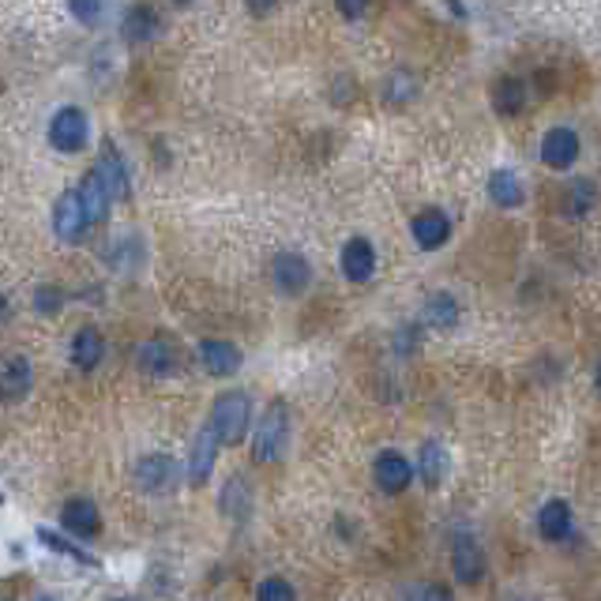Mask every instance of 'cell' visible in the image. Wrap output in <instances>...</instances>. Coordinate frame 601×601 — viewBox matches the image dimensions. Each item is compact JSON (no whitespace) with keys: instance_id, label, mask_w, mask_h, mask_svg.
<instances>
[{"instance_id":"27","label":"cell","mask_w":601,"mask_h":601,"mask_svg":"<svg viewBox=\"0 0 601 601\" xmlns=\"http://www.w3.org/2000/svg\"><path fill=\"white\" fill-rule=\"evenodd\" d=\"M79 200H83V211H87V222L91 226H98V222H106L109 215V192L102 188V181L94 177V173H87L83 177V185H79Z\"/></svg>"},{"instance_id":"22","label":"cell","mask_w":601,"mask_h":601,"mask_svg":"<svg viewBox=\"0 0 601 601\" xmlns=\"http://www.w3.org/2000/svg\"><path fill=\"white\" fill-rule=\"evenodd\" d=\"M136 365L147 376H170L173 365H177V350L166 339H151L136 350Z\"/></svg>"},{"instance_id":"36","label":"cell","mask_w":601,"mask_h":601,"mask_svg":"<svg viewBox=\"0 0 601 601\" xmlns=\"http://www.w3.org/2000/svg\"><path fill=\"white\" fill-rule=\"evenodd\" d=\"M4 316H8V301H4V297H0V320H4Z\"/></svg>"},{"instance_id":"18","label":"cell","mask_w":601,"mask_h":601,"mask_svg":"<svg viewBox=\"0 0 601 601\" xmlns=\"http://www.w3.org/2000/svg\"><path fill=\"white\" fill-rule=\"evenodd\" d=\"M447 470H451V455L444 451V444H440V440L421 444V451H417V478L425 481L429 489H440Z\"/></svg>"},{"instance_id":"14","label":"cell","mask_w":601,"mask_h":601,"mask_svg":"<svg viewBox=\"0 0 601 601\" xmlns=\"http://www.w3.org/2000/svg\"><path fill=\"white\" fill-rule=\"evenodd\" d=\"M61 523H64V530H72L76 538L91 541V538H98V530H102V515L94 508V500H87V496H72L61 511Z\"/></svg>"},{"instance_id":"3","label":"cell","mask_w":601,"mask_h":601,"mask_svg":"<svg viewBox=\"0 0 601 601\" xmlns=\"http://www.w3.org/2000/svg\"><path fill=\"white\" fill-rule=\"evenodd\" d=\"M132 481H136L139 493L166 496L181 485V466H177V459L155 451V455H143V459H139L136 470H132Z\"/></svg>"},{"instance_id":"9","label":"cell","mask_w":601,"mask_h":601,"mask_svg":"<svg viewBox=\"0 0 601 601\" xmlns=\"http://www.w3.org/2000/svg\"><path fill=\"white\" fill-rule=\"evenodd\" d=\"M410 237H414V245L421 252H436V248H444L451 241V218L440 207H425L410 222Z\"/></svg>"},{"instance_id":"15","label":"cell","mask_w":601,"mask_h":601,"mask_svg":"<svg viewBox=\"0 0 601 601\" xmlns=\"http://www.w3.org/2000/svg\"><path fill=\"white\" fill-rule=\"evenodd\" d=\"M571 530H575V511H571L568 500H545L538 511V534L545 541H568Z\"/></svg>"},{"instance_id":"32","label":"cell","mask_w":601,"mask_h":601,"mask_svg":"<svg viewBox=\"0 0 601 601\" xmlns=\"http://www.w3.org/2000/svg\"><path fill=\"white\" fill-rule=\"evenodd\" d=\"M417 339H421V327H414V324L399 327V335H395V354L410 357L417 350Z\"/></svg>"},{"instance_id":"24","label":"cell","mask_w":601,"mask_h":601,"mask_svg":"<svg viewBox=\"0 0 601 601\" xmlns=\"http://www.w3.org/2000/svg\"><path fill=\"white\" fill-rule=\"evenodd\" d=\"M493 109L500 117H519L526 109V83L519 76H500L493 87Z\"/></svg>"},{"instance_id":"13","label":"cell","mask_w":601,"mask_h":601,"mask_svg":"<svg viewBox=\"0 0 601 601\" xmlns=\"http://www.w3.org/2000/svg\"><path fill=\"white\" fill-rule=\"evenodd\" d=\"M218 436L207 429L196 432V440H192V451H188V478L192 485H207L211 481V470H215V459H218Z\"/></svg>"},{"instance_id":"20","label":"cell","mask_w":601,"mask_h":601,"mask_svg":"<svg viewBox=\"0 0 601 601\" xmlns=\"http://www.w3.org/2000/svg\"><path fill=\"white\" fill-rule=\"evenodd\" d=\"M421 324L432 327V331H451L459 324V301L444 290L429 293L425 305H421Z\"/></svg>"},{"instance_id":"23","label":"cell","mask_w":601,"mask_h":601,"mask_svg":"<svg viewBox=\"0 0 601 601\" xmlns=\"http://www.w3.org/2000/svg\"><path fill=\"white\" fill-rule=\"evenodd\" d=\"M417 91H421V83H417V76L410 68H399V72H391V76L380 83V98H384V106L391 109L410 106L417 98Z\"/></svg>"},{"instance_id":"38","label":"cell","mask_w":601,"mask_h":601,"mask_svg":"<svg viewBox=\"0 0 601 601\" xmlns=\"http://www.w3.org/2000/svg\"><path fill=\"white\" fill-rule=\"evenodd\" d=\"M117 601H128V598H117Z\"/></svg>"},{"instance_id":"8","label":"cell","mask_w":601,"mask_h":601,"mask_svg":"<svg viewBox=\"0 0 601 601\" xmlns=\"http://www.w3.org/2000/svg\"><path fill=\"white\" fill-rule=\"evenodd\" d=\"M271 278H275L278 293H286V297H297V293L309 290L312 263L305 260L301 252H278L275 263H271Z\"/></svg>"},{"instance_id":"39","label":"cell","mask_w":601,"mask_h":601,"mask_svg":"<svg viewBox=\"0 0 601 601\" xmlns=\"http://www.w3.org/2000/svg\"><path fill=\"white\" fill-rule=\"evenodd\" d=\"M519 601H526V598H519Z\"/></svg>"},{"instance_id":"26","label":"cell","mask_w":601,"mask_h":601,"mask_svg":"<svg viewBox=\"0 0 601 601\" xmlns=\"http://www.w3.org/2000/svg\"><path fill=\"white\" fill-rule=\"evenodd\" d=\"M218 504H222V511H226L230 519H248V515H252V485L233 474V478L222 485Z\"/></svg>"},{"instance_id":"30","label":"cell","mask_w":601,"mask_h":601,"mask_svg":"<svg viewBox=\"0 0 601 601\" xmlns=\"http://www.w3.org/2000/svg\"><path fill=\"white\" fill-rule=\"evenodd\" d=\"M256 601H297V590H293L290 579L271 575V579H263V583L256 586Z\"/></svg>"},{"instance_id":"16","label":"cell","mask_w":601,"mask_h":601,"mask_svg":"<svg viewBox=\"0 0 601 601\" xmlns=\"http://www.w3.org/2000/svg\"><path fill=\"white\" fill-rule=\"evenodd\" d=\"M31 361L23 354H12V357H0V399L16 402L23 399L27 391H31Z\"/></svg>"},{"instance_id":"37","label":"cell","mask_w":601,"mask_h":601,"mask_svg":"<svg viewBox=\"0 0 601 601\" xmlns=\"http://www.w3.org/2000/svg\"><path fill=\"white\" fill-rule=\"evenodd\" d=\"M34 601H53V598H34Z\"/></svg>"},{"instance_id":"5","label":"cell","mask_w":601,"mask_h":601,"mask_svg":"<svg viewBox=\"0 0 601 601\" xmlns=\"http://www.w3.org/2000/svg\"><path fill=\"white\" fill-rule=\"evenodd\" d=\"M417 466L402 455V451H380L376 455V463H372V478H376V485H380V493L387 496H399L410 489V481H414Z\"/></svg>"},{"instance_id":"33","label":"cell","mask_w":601,"mask_h":601,"mask_svg":"<svg viewBox=\"0 0 601 601\" xmlns=\"http://www.w3.org/2000/svg\"><path fill=\"white\" fill-rule=\"evenodd\" d=\"M414 601H455V594H451L444 583H429V586H417Z\"/></svg>"},{"instance_id":"11","label":"cell","mask_w":601,"mask_h":601,"mask_svg":"<svg viewBox=\"0 0 601 601\" xmlns=\"http://www.w3.org/2000/svg\"><path fill=\"white\" fill-rule=\"evenodd\" d=\"M87 226H91V222H87V211H83V200H79V188L64 192L61 200L53 203V233L72 245V241L83 237Z\"/></svg>"},{"instance_id":"7","label":"cell","mask_w":601,"mask_h":601,"mask_svg":"<svg viewBox=\"0 0 601 601\" xmlns=\"http://www.w3.org/2000/svg\"><path fill=\"white\" fill-rule=\"evenodd\" d=\"M451 575L459 586H478L485 575V553L474 534H459L451 541Z\"/></svg>"},{"instance_id":"2","label":"cell","mask_w":601,"mask_h":601,"mask_svg":"<svg viewBox=\"0 0 601 601\" xmlns=\"http://www.w3.org/2000/svg\"><path fill=\"white\" fill-rule=\"evenodd\" d=\"M252 425V399L245 391H222L211 406V432L222 447H237L248 436Z\"/></svg>"},{"instance_id":"10","label":"cell","mask_w":601,"mask_h":601,"mask_svg":"<svg viewBox=\"0 0 601 601\" xmlns=\"http://www.w3.org/2000/svg\"><path fill=\"white\" fill-rule=\"evenodd\" d=\"M339 267L354 286L369 282L376 275V245H372L369 237H350L339 252Z\"/></svg>"},{"instance_id":"12","label":"cell","mask_w":601,"mask_h":601,"mask_svg":"<svg viewBox=\"0 0 601 601\" xmlns=\"http://www.w3.org/2000/svg\"><path fill=\"white\" fill-rule=\"evenodd\" d=\"M94 177L102 181V188L109 192V200H128V170H124L121 155H117V147L113 143H102V151H98V162H94Z\"/></svg>"},{"instance_id":"28","label":"cell","mask_w":601,"mask_h":601,"mask_svg":"<svg viewBox=\"0 0 601 601\" xmlns=\"http://www.w3.org/2000/svg\"><path fill=\"white\" fill-rule=\"evenodd\" d=\"M102 357H106V339H102V331L83 327L76 339H72V361H76L79 369H94Z\"/></svg>"},{"instance_id":"17","label":"cell","mask_w":601,"mask_h":601,"mask_svg":"<svg viewBox=\"0 0 601 601\" xmlns=\"http://www.w3.org/2000/svg\"><path fill=\"white\" fill-rule=\"evenodd\" d=\"M196 354H200V365L211 376H233V372L241 369V350L226 339H203Z\"/></svg>"},{"instance_id":"25","label":"cell","mask_w":601,"mask_h":601,"mask_svg":"<svg viewBox=\"0 0 601 601\" xmlns=\"http://www.w3.org/2000/svg\"><path fill=\"white\" fill-rule=\"evenodd\" d=\"M162 27V19H158L155 8H147V4H136V8H128L124 12V38L128 42H151Z\"/></svg>"},{"instance_id":"34","label":"cell","mask_w":601,"mask_h":601,"mask_svg":"<svg viewBox=\"0 0 601 601\" xmlns=\"http://www.w3.org/2000/svg\"><path fill=\"white\" fill-rule=\"evenodd\" d=\"M72 12H76L83 23H94V19L102 16V4H72Z\"/></svg>"},{"instance_id":"21","label":"cell","mask_w":601,"mask_h":601,"mask_svg":"<svg viewBox=\"0 0 601 601\" xmlns=\"http://www.w3.org/2000/svg\"><path fill=\"white\" fill-rule=\"evenodd\" d=\"M594 207H598V185H594L590 177H575V181H568L564 196H560V211L568 218H586Z\"/></svg>"},{"instance_id":"29","label":"cell","mask_w":601,"mask_h":601,"mask_svg":"<svg viewBox=\"0 0 601 601\" xmlns=\"http://www.w3.org/2000/svg\"><path fill=\"white\" fill-rule=\"evenodd\" d=\"M38 541H42V545H46V549H53V553H64V556H72V560H76V564H98V560H94L91 553H83V549H79V545H72V541H64L61 534H57V530H49V526H42V530H38Z\"/></svg>"},{"instance_id":"6","label":"cell","mask_w":601,"mask_h":601,"mask_svg":"<svg viewBox=\"0 0 601 601\" xmlns=\"http://www.w3.org/2000/svg\"><path fill=\"white\" fill-rule=\"evenodd\" d=\"M579 151H583L579 132L568 128V124H556V128H549V132L541 136V162H545L549 170H571V166L579 162Z\"/></svg>"},{"instance_id":"4","label":"cell","mask_w":601,"mask_h":601,"mask_svg":"<svg viewBox=\"0 0 601 601\" xmlns=\"http://www.w3.org/2000/svg\"><path fill=\"white\" fill-rule=\"evenodd\" d=\"M49 143L61 151V155H76L87 147V117L79 106H64L53 113L49 121Z\"/></svg>"},{"instance_id":"35","label":"cell","mask_w":601,"mask_h":601,"mask_svg":"<svg viewBox=\"0 0 601 601\" xmlns=\"http://www.w3.org/2000/svg\"><path fill=\"white\" fill-rule=\"evenodd\" d=\"M594 387L601 391V361H598V369H594Z\"/></svg>"},{"instance_id":"19","label":"cell","mask_w":601,"mask_h":601,"mask_svg":"<svg viewBox=\"0 0 601 601\" xmlns=\"http://www.w3.org/2000/svg\"><path fill=\"white\" fill-rule=\"evenodd\" d=\"M485 192H489V200H493L500 211H515V207L526 200L523 181H519V173H511V170H493V173H489Z\"/></svg>"},{"instance_id":"1","label":"cell","mask_w":601,"mask_h":601,"mask_svg":"<svg viewBox=\"0 0 601 601\" xmlns=\"http://www.w3.org/2000/svg\"><path fill=\"white\" fill-rule=\"evenodd\" d=\"M290 451V406L275 399L263 417L256 421V436H252V459L256 463H278Z\"/></svg>"},{"instance_id":"31","label":"cell","mask_w":601,"mask_h":601,"mask_svg":"<svg viewBox=\"0 0 601 601\" xmlns=\"http://www.w3.org/2000/svg\"><path fill=\"white\" fill-rule=\"evenodd\" d=\"M61 305H64V293L57 290V286H38V293H34V309L42 312V316H53Z\"/></svg>"}]
</instances>
